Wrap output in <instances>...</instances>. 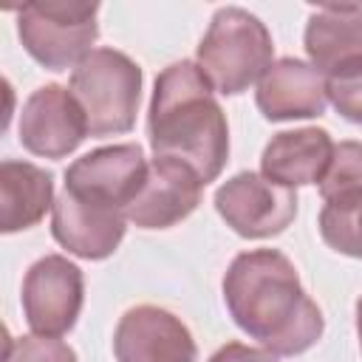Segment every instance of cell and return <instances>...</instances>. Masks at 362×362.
<instances>
[{"mask_svg":"<svg viewBox=\"0 0 362 362\" xmlns=\"http://www.w3.org/2000/svg\"><path fill=\"white\" fill-rule=\"evenodd\" d=\"M223 303L235 325L277 356L308 351L325 328L294 263L277 249L240 252L223 274Z\"/></svg>","mask_w":362,"mask_h":362,"instance_id":"obj_1","label":"cell"},{"mask_svg":"<svg viewBox=\"0 0 362 362\" xmlns=\"http://www.w3.org/2000/svg\"><path fill=\"white\" fill-rule=\"evenodd\" d=\"M147 133L156 156L187 164L204 187L221 175L229 158V127L198 62L181 59L156 76Z\"/></svg>","mask_w":362,"mask_h":362,"instance_id":"obj_2","label":"cell"},{"mask_svg":"<svg viewBox=\"0 0 362 362\" xmlns=\"http://www.w3.org/2000/svg\"><path fill=\"white\" fill-rule=\"evenodd\" d=\"M272 34L260 17L246 8L226 6L215 11L198 45V68L215 90L238 96L252 82H260L272 65Z\"/></svg>","mask_w":362,"mask_h":362,"instance_id":"obj_3","label":"cell"},{"mask_svg":"<svg viewBox=\"0 0 362 362\" xmlns=\"http://www.w3.org/2000/svg\"><path fill=\"white\" fill-rule=\"evenodd\" d=\"M68 90L85 116L88 136L127 133L139 113L141 68L116 48H93L74 68Z\"/></svg>","mask_w":362,"mask_h":362,"instance_id":"obj_4","label":"cell"},{"mask_svg":"<svg viewBox=\"0 0 362 362\" xmlns=\"http://www.w3.org/2000/svg\"><path fill=\"white\" fill-rule=\"evenodd\" d=\"M99 3H25L17 11L23 48L45 68H76L99 37Z\"/></svg>","mask_w":362,"mask_h":362,"instance_id":"obj_5","label":"cell"},{"mask_svg":"<svg viewBox=\"0 0 362 362\" xmlns=\"http://www.w3.org/2000/svg\"><path fill=\"white\" fill-rule=\"evenodd\" d=\"M215 209L240 238H272L297 218V192L257 173H238L218 187Z\"/></svg>","mask_w":362,"mask_h":362,"instance_id":"obj_6","label":"cell"},{"mask_svg":"<svg viewBox=\"0 0 362 362\" xmlns=\"http://www.w3.org/2000/svg\"><path fill=\"white\" fill-rule=\"evenodd\" d=\"M85 300L79 266L62 255L40 257L23 280V314L34 334L62 337L76 325Z\"/></svg>","mask_w":362,"mask_h":362,"instance_id":"obj_7","label":"cell"},{"mask_svg":"<svg viewBox=\"0 0 362 362\" xmlns=\"http://www.w3.org/2000/svg\"><path fill=\"white\" fill-rule=\"evenodd\" d=\"M147 161L139 144L99 147L65 170V189L82 201L127 212L147 178ZM127 218V215H124Z\"/></svg>","mask_w":362,"mask_h":362,"instance_id":"obj_8","label":"cell"},{"mask_svg":"<svg viewBox=\"0 0 362 362\" xmlns=\"http://www.w3.org/2000/svg\"><path fill=\"white\" fill-rule=\"evenodd\" d=\"M119 362H195L198 348L189 328L158 305H133L113 331Z\"/></svg>","mask_w":362,"mask_h":362,"instance_id":"obj_9","label":"cell"},{"mask_svg":"<svg viewBox=\"0 0 362 362\" xmlns=\"http://www.w3.org/2000/svg\"><path fill=\"white\" fill-rule=\"evenodd\" d=\"M88 136L85 116L62 85H42L37 88L20 113V141L28 153L45 158H62L79 147Z\"/></svg>","mask_w":362,"mask_h":362,"instance_id":"obj_10","label":"cell"},{"mask_svg":"<svg viewBox=\"0 0 362 362\" xmlns=\"http://www.w3.org/2000/svg\"><path fill=\"white\" fill-rule=\"evenodd\" d=\"M204 181L181 161L156 156L139 195L127 206V221L139 229H170L201 204Z\"/></svg>","mask_w":362,"mask_h":362,"instance_id":"obj_11","label":"cell"},{"mask_svg":"<svg viewBox=\"0 0 362 362\" xmlns=\"http://www.w3.org/2000/svg\"><path fill=\"white\" fill-rule=\"evenodd\" d=\"M124 212L82 201L62 189L54 201L51 232L62 249L85 260H102L113 255L124 238Z\"/></svg>","mask_w":362,"mask_h":362,"instance_id":"obj_12","label":"cell"},{"mask_svg":"<svg viewBox=\"0 0 362 362\" xmlns=\"http://www.w3.org/2000/svg\"><path fill=\"white\" fill-rule=\"evenodd\" d=\"M255 102L269 122L322 116L328 102L325 76L311 62L283 57L272 62L260 76Z\"/></svg>","mask_w":362,"mask_h":362,"instance_id":"obj_13","label":"cell"},{"mask_svg":"<svg viewBox=\"0 0 362 362\" xmlns=\"http://www.w3.org/2000/svg\"><path fill=\"white\" fill-rule=\"evenodd\" d=\"M334 156V141L322 127L283 130L263 147V175L283 187L320 184Z\"/></svg>","mask_w":362,"mask_h":362,"instance_id":"obj_14","label":"cell"},{"mask_svg":"<svg viewBox=\"0 0 362 362\" xmlns=\"http://www.w3.org/2000/svg\"><path fill=\"white\" fill-rule=\"evenodd\" d=\"M305 54L322 76L362 59V6H320L311 11Z\"/></svg>","mask_w":362,"mask_h":362,"instance_id":"obj_15","label":"cell"},{"mask_svg":"<svg viewBox=\"0 0 362 362\" xmlns=\"http://www.w3.org/2000/svg\"><path fill=\"white\" fill-rule=\"evenodd\" d=\"M54 206V178L31 161L0 164V229L6 235L31 229Z\"/></svg>","mask_w":362,"mask_h":362,"instance_id":"obj_16","label":"cell"},{"mask_svg":"<svg viewBox=\"0 0 362 362\" xmlns=\"http://www.w3.org/2000/svg\"><path fill=\"white\" fill-rule=\"evenodd\" d=\"M322 240L348 257H362V189L325 201L320 212Z\"/></svg>","mask_w":362,"mask_h":362,"instance_id":"obj_17","label":"cell"},{"mask_svg":"<svg viewBox=\"0 0 362 362\" xmlns=\"http://www.w3.org/2000/svg\"><path fill=\"white\" fill-rule=\"evenodd\" d=\"M362 189V141H339L334 144L331 164L320 181L322 201H334Z\"/></svg>","mask_w":362,"mask_h":362,"instance_id":"obj_18","label":"cell"},{"mask_svg":"<svg viewBox=\"0 0 362 362\" xmlns=\"http://www.w3.org/2000/svg\"><path fill=\"white\" fill-rule=\"evenodd\" d=\"M325 93L342 119L362 124V59L328 74L325 76Z\"/></svg>","mask_w":362,"mask_h":362,"instance_id":"obj_19","label":"cell"},{"mask_svg":"<svg viewBox=\"0 0 362 362\" xmlns=\"http://www.w3.org/2000/svg\"><path fill=\"white\" fill-rule=\"evenodd\" d=\"M3 362H76V354L57 337H8Z\"/></svg>","mask_w":362,"mask_h":362,"instance_id":"obj_20","label":"cell"},{"mask_svg":"<svg viewBox=\"0 0 362 362\" xmlns=\"http://www.w3.org/2000/svg\"><path fill=\"white\" fill-rule=\"evenodd\" d=\"M209 362H277L274 354L260 351V348H249L243 342H226L223 348H218L212 354Z\"/></svg>","mask_w":362,"mask_h":362,"instance_id":"obj_21","label":"cell"},{"mask_svg":"<svg viewBox=\"0 0 362 362\" xmlns=\"http://www.w3.org/2000/svg\"><path fill=\"white\" fill-rule=\"evenodd\" d=\"M356 334H359V348H362V297L356 300Z\"/></svg>","mask_w":362,"mask_h":362,"instance_id":"obj_22","label":"cell"}]
</instances>
